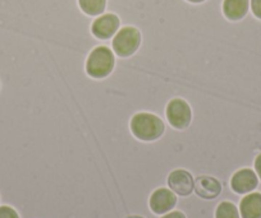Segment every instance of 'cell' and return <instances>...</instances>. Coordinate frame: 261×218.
<instances>
[{"mask_svg":"<svg viewBox=\"0 0 261 218\" xmlns=\"http://www.w3.org/2000/svg\"><path fill=\"white\" fill-rule=\"evenodd\" d=\"M168 186L179 197H188L195 189V180L190 172L178 169L170 172L168 176Z\"/></svg>","mask_w":261,"mask_h":218,"instance_id":"obj_6","label":"cell"},{"mask_svg":"<svg viewBox=\"0 0 261 218\" xmlns=\"http://www.w3.org/2000/svg\"><path fill=\"white\" fill-rule=\"evenodd\" d=\"M0 218H19V215L16 212V209H13L12 207L2 205L0 207Z\"/></svg>","mask_w":261,"mask_h":218,"instance_id":"obj_14","label":"cell"},{"mask_svg":"<svg viewBox=\"0 0 261 218\" xmlns=\"http://www.w3.org/2000/svg\"><path fill=\"white\" fill-rule=\"evenodd\" d=\"M160 218H186L185 213L179 212V210H170V212L165 213L164 215H162Z\"/></svg>","mask_w":261,"mask_h":218,"instance_id":"obj_16","label":"cell"},{"mask_svg":"<svg viewBox=\"0 0 261 218\" xmlns=\"http://www.w3.org/2000/svg\"><path fill=\"white\" fill-rule=\"evenodd\" d=\"M241 218H261V193H248L240 203Z\"/></svg>","mask_w":261,"mask_h":218,"instance_id":"obj_10","label":"cell"},{"mask_svg":"<svg viewBox=\"0 0 261 218\" xmlns=\"http://www.w3.org/2000/svg\"><path fill=\"white\" fill-rule=\"evenodd\" d=\"M258 185V176L251 169H241L230 179V188L237 194L252 193Z\"/></svg>","mask_w":261,"mask_h":218,"instance_id":"obj_7","label":"cell"},{"mask_svg":"<svg viewBox=\"0 0 261 218\" xmlns=\"http://www.w3.org/2000/svg\"><path fill=\"white\" fill-rule=\"evenodd\" d=\"M215 218H241V214L233 203L222 202L215 210Z\"/></svg>","mask_w":261,"mask_h":218,"instance_id":"obj_13","label":"cell"},{"mask_svg":"<svg viewBox=\"0 0 261 218\" xmlns=\"http://www.w3.org/2000/svg\"><path fill=\"white\" fill-rule=\"evenodd\" d=\"M253 166H255V172H256V175H257L258 179L261 180V153L256 156L255 164H253Z\"/></svg>","mask_w":261,"mask_h":218,"instance_id":"obj_17","label":"cell"},{"mask_svg":"<svg viewBox=\"0 0 261 218\" xmlns=\"http://www.w3.org/2000/svg\"><path fill=\"white\" fill-rule=\"evenodd\" d=\"M250 6L253 16L261 19V0H250Z\"/></svg>","mask_w":261,"mask_h":218,"instance_id":"obj_15","label":"cell"},{"mask_svg":"<svg viewBox=\"0 0 261 218\" xmlns=\"http://www.w3.org/2000/svg\"><path fill=\"white\" fill-rule=\"evenodd\" d=\"M187 2H190V3L199 4V3H202V2H205V0H187Z\"/></svg>","mask_w":261,"mask_h":218,"instance_id":"obj_18","label":"cell"},{"mask_svg":"<svg viewBox=\"0 0 261 218\" xmlns=\"http://www.w3.org/2000/svg\"><path fill=\"white\" fill-rule=\"evenodd\" d=\"M115 65L114 54L107 46H97L90 52L86 60V72L95 79L107 78Z\"/></svg>","mask_w":261,"mask_h":218,"instance_id":"obj_2","label":"cell"},{"mask_svg":"<svg viewBox=\"0 0 261 218\" xmlns=\"http://www.w3.org/2000/svg\"><path fill=\"white\" fill-rule=\"evenodd\" d=\"M130 132L142 142H154L164 134L165 125L159 116L150 112H139L130 119Z\"/></svg>","mask_w":261,"mask_h":218,"instance_id":"obj_1","label":"cell"},{"mask_svg":"<svg viewBox=\"0 0 261 218\" xmlns=\"http://www.w3.org/2000/svg\"><path fill=\"white\" fill-rule=\"evenodd\" d=\"M196 194L202 199H215L222 193V184L215 177L200 176L195 180Z\"/></svg>","mask_w":261,"mask_h":218,"instance_id":"obj_9","label":"cell"},{"mask_svg":"<svg viewBox=\"0 0 261 218\" xmlns=\"http://www.w3.org/2000/svg\"><path fill=\"white\" fill-rule=\"evenodd\" d=\"M119 24V18L115 14H102L94 21L91 26V32L96 39L108 40L117 34Z\"/></svg>","mask_w":261,"mask_h":218,"instance_id":"obj_8","label":"cell"},{"mask_svg":"<svg viewBox=\"0 0 261 218\" xmlns=\"http://www.w3.org/2000/svg\"><path fill=\"white\" fill-rule=\"evenodd\" d=\"M250 8V0H224L223 13L229 21H241L245 18Z\"/></svg>","mask_w":261,"mask_h":218,"instance_id":"obj_11","label":"cell"},{"mask_svg":"<svg viewBox=\"0 0 261 218\" xmlns=\"http://www.w3.org/2000/svg\"><path fill=\"white\" fill-rule=\"evenodd\" d=\"M79 4L87 16H100L105 11L107 0H79Z\"/></svg>","mask_w":261,"mask_h":218,"instance_id":"obj_12","label":"cell"},{"mask_svg":"<svg viewBox=\"0 0 261 218\" xmlns=\"http://www.w3.org/2000/svg\"><path fill=\"white\" fill-rule=\"evenodd\" d=\"M165 114L169 124L179 130L188 128L192 120V110L190 105L182 99H173L172 101H169Z\"/></svg>","mask_w":261,"mask_h":218,"instance_id":"obj_4","label":"cell"},{"mask_svg":"<svg viewBox=\"0 0 261 218\" xmlns=\"http://www.w3.org/2000/svg\"><path fill=\"white\" fill-rule=\"evenodd\" d=\"M177 204V194L167 188H159L151 194L149 200L150 209L155 214H165L170 212Z\"/></svg>","mask_w":261,"mask_h":218,"instance_id":"obj_5","label":"cell"},{"mask_svg":"<svg viewBox=\"0 0 261 218\" xmlns=\"http://www.w3.org/2000/svg\"><path fill=\"white\" fill-rule=\"evenodd\" d=\"M141 45V34L135 27H123L113 39V50L120 57L134 55Z\"/></svg>","mask_w":261,"mask_h":218,"instance_id":"obj_3","label":"cell"},{"mask_svg":"<svg viewBox=\"0 0 261 218\" xmlns=\"http://www.w3.org/2000/svg\"><path fill=\"white\" fill-rule=\"evenodd\" d=\"M128 218H144V217H140V215H130V217Z\"/></svg>","mask_w":261,"mask_h":218,"instance_id":"obj_19","label":"cell"}]
</instances>
